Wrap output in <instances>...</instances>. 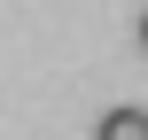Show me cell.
<instances>
[{"mask_svg":"<svg viewBox=\"0 0 148 140\" xmlns=\"http://www.w3.org/2000/svg\"><path fill=\"white\" fill-rule=\"evenodd\" d=\"M94 140H148V109H140V101H117V109H101Z\"/></svg>","mask_w":148,"mask_h":140,"instance_id":"obj_1","label":"cell"},{"mask_svg":"<svg viewBox=\"0 0 148 140\" xmlns=\"http://www.w3.org/2000/svg\"><path fill=\"white\" fill-rule=\"evenodd\" d=\"M140 47H148V8H140Z\"/></svg>","mask_w":148,"mask_h":140,"instance_id":"obj_2","label":"cell"}]
</instances>
